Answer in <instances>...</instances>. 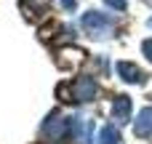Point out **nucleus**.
I'll list each match as a JSON object with an SVG mask.
<instances>
[{
    "mask_svg": "<svg viewBox=\"0 0 152 144\" xmlns=\"http://www.w3.org/2000/svg\"><path fill=\"white\" fill-rule=\"evenodd\" d=\"M80 27H83L91 37H110L112 29H115V19L107 16V13H99V11H88V13H83V19H80Z\"/></svg>",
    "mask_w": 152,
    "mask_h": 144,
    "instance_id": "nucleus-1",
    "label": "nucleus"
},
{
    "mask_svg": "<svg viewBox=\"0 0 152 144\" xmlns=\"http://www.w3.org/2000/svg\"><path fill=\"white\" fill-rule=\"evenodd\" d=\"M43 139H48V142H64L67 139V134H69V120H64L59 112H53L45 123H43Z\"/></svg>",
    "mask_w": 152,
    "mask_h": 144,
    "instance_id": "nucleus-2",
    "label": "nucleus"
},
{
    "mask_svg": "<svg viewBox=\"0 0 152 144\" xmlns=\"http://www.w3.org/2000/svg\"><path fill=\"white\" fill-rule=\"evenodd\" d=\"M69 91H72V102H91V99H96V91H99V86H96V80H94V77L83 75V77L72 80Z\"/></svg>",
    "mask_w": 152,
    "mask_h": 144,
    "instance_id": "nucleus-3",
    "label": "nucleus"
},
{
    "mask_svg": "<svg viewBox=\"0 0 152 144\" xmlns=\"http://www.w3.org/2000/svg\"><path fill=\"white\" fill-rule=\"evenodd\" d=\"M115 69H118V75H120L126 83H144V80H147V72H142V69H139L136 64H131V61H118Z\"/></svg>",
    "mask_w": 152,
    "mask_h": 144,
    "instance_id": "nucleus-4",
    "label": "nucleus"
},
{
    "mask_svg": "<svg viewBox=\"0 0 152 144\" xmlns=\"http://www.w3.org/2000/svg\"><path fill=\"white\" fill-rule=\"evenodd\" d=\"M112 118H115V123H128L131 120V99L128 96H118L115 102H112Z\"/></svg>",
    "mask_w": 152,
    "mask_h": 144,
    "instance_id": "nucleus-5",
    "label": "nucleus"
},
{
    "mask_svg": "<svg viewBox=\"0 0 152 144\" xmlns=\"http://www.w3.org/2000/svg\"><path fill=\"white\" fill-rule=\"evenodd\" d=\"M134 131H136V136H142V139H152V107H147V110L139 112V118H136V123H134Z\"/></svg>",
    "mask_w": 152,
    "mask_h": 144,
    "instance_id": "nucleus-6",
    "label": "nucleus"
},
{
    "mask_svg": "<svg viewBox=\"0 0 152 144\" xmlns=\"http://www.w3.org/2000/svg\"><path fill=\"white\" fill-rule=\"evenodd\" d=\"M120 142V131L115 126H102L99 128V144H118Z\"/></svg>",
    "mask_w": 152,
    "mask_h": 144,
    "instance_id": "nucleus-7",
    "label": "nucleus"
},
{
    "mask_svg": "<svg viewBox=\"0 0 152 144\" xmlns=\"http://www.w3.org/2000/svg\"><path fill=\"white\" fill-rule=\"evenodd\" d=\"M104 3L115 11H126V5H128V0H104Z\"/></svg>",
    "mask_w": 152,
    "mask_h": 144,
    "instance_id": "nucleus-8",
    "label": "nucleus"
},
{
    "mask_svg": "<svg viewBox=\"0 0 152 144\" xmlns=\"http://www.w3.org/2000/svg\"><path fill=\"white\" fill-rule=\"evenodd\" d=\"M142 53H144V56L152 61V37H147V40L142 43Z\"/></svg>",
    "mask_w": 152,
    "mask_h": 144,
    "instance_id": "nucleus-9",
    "label": "nucleus"
},
{
    "mask_svg": "<svg viewBox=\"0 0 152 144\" xmlns=\"http://www.w3.org/2000/svg\"><path fill=\"white\" fill-rule=\"evenodd\" d=\"M56 3H59L64 11H75V8H77V0H56Z\"/></svg>",
    "mask_w": 152,
    "mask_h": 144,
    "instance_id": "nucleus-10",
    "label": "nucleus"
},
{
    "mask_svg": "<svg viewBox=\"0 0 152 144\" xmlns=\"http://www.w3.org/2000/svg\"><path fill=\"white\" fill-rule=\"evenodd\" d=\"M147 24H150V29H152V16H150V21H147Z\"/></svg>",
    "mask_w": 152,
    "mask_h": 144,
    "instance_id": "nucleus-11",
    "label": "nucleus"
}]
</instances>
